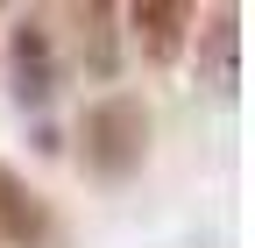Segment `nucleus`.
Instances as JSON below:
<instances>
[{
	"label": "nucleus",
	"instance_id": "3",
	"mask_svg": "<svg viewBox=\"0 0 255 248\" xmlns=\"http://www.w3.org/2000/svg\"><path fill=\"white\" fill-rule=\"evenodd\" d=\"M0 241L7 248H50V206L21 170L0 163Z\"/></svg>",
	"mask_w": 255,
	"mask_h": 248
},
{
	"label": "nucleus",
	"instance_id": "6",
	"mask_svg": "<svg viewBox=\"0 0 255 248\" xmlns=\"http://www.w3.org/2000/svg\"><path fill=\"white\" fill-rule=\"evenodd\" d=\"M206 43H213V78H220V85H234V7H227V14H213Z\"/></svg>",
	"mask_w": 255,
	"mask_h": 248
},
{
	"label": "nucleus",
	"instance_id": "2",
	"mask_svg": "<svg viewBox=\"0 0 255 248\" xmlns=\"http://www.w3.org/2000/svg\"><path fill=\"white\" fill-rule=\"evenodd\" d=\"M7 85H14L21 107H43L57 92V43H50L43 21H14V36H7Z\"/></svg>",
	"mask_w": 255,
	"mask_h": 248
},
{
	"label": "nucleus",
	"instance_id": "4",
	"mask_svg": "<svg viewBox=\"0 0 255 248\" xmlns=\"http://www.w3.org/2000/svg\"><path fill=\"white\" fill-rule=\"evenodd\" d=\"M199 21L184 7V0H142V7H128V28H135V43L156 57V64H170V57L184 50V28Z\"/></svg>",
	"mask_w": 255,
	"mask_h": 248
},
{
	"label": "nucleus",
	"instance_id": "1",
	"mask_svg": "<svg viewBox=\"0 0 255 248\" xmlns=\"http://www.w3.org/2000/svg\"><path fill=\"white\" fill-rule=\"evenodd\" d=\"M78 156L100 184H121L149 163V107L135 92H107V100H92L85 121H78Z\"/></svg>",
	"mask_w": 255,
	"mask_h": 248
},
{
	"label": "nucleus",
	"instance_id": "5",
	"mask_svg": "<svg viewBox=\"0 0 255 248\" xmlns=\"http://www.w3.org/2000/svg\"><path fill=\"white\" fill-rule=\"evenodd\" d=\"M114 7H100V0H85V7H71V28H78V57L92 78H114Z\"/></svg>",
	"mask_w": 255,
	"mask_h": 248
}]
</instances>
